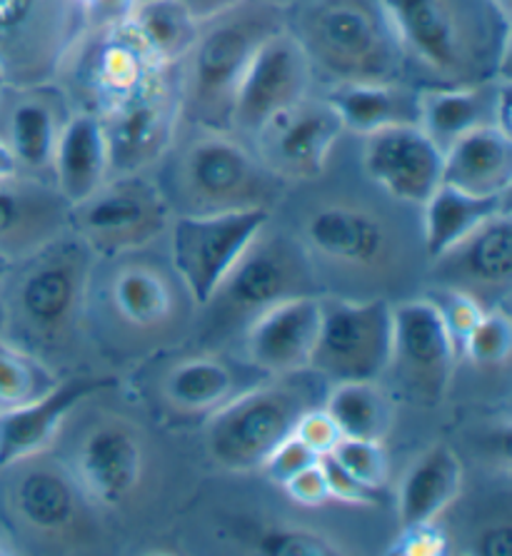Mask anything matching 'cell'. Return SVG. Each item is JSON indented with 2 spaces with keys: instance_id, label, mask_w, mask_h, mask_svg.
Masks as SVG:
<instances>
[{
  "instance_id": "1",
  "label": "cell",
  "mask_w": 512,
  "mask_h": 556,
  "mask_svg": "<svg viewBox=\"0 0 512 556\" xmlns=\"http://www.w3.org/2000/svg\"><path fill=\"white\" fill-rule=\"evenodd\" d=\"M396 33L405 80L458 88L510 75V23L492 0H380Z\"/></svg>"
},
{
  "instance_id": "2",
  "label": "cell",
  "mask_w": 512,
  "mask_h": 556,
  "mask_svg": "<svg viewBox=\"0 0 512 556\" xmlns=\"http://www.w3.org/2000/svg\"><path fill=\"white\" fill-rule=\"evenodd\" d=\"M98 257L68 227L30 255L15 260L3 302V334L46 359L61 357L78 342Z\"/></svg>"
},
{
  "instance_id": "3",
  "label": "cell",
  "mask_w": 512,
  "mask_h": 556,
  "mask_svg": "<svg viewBox=\"0 0 512 556\" xmlns=\"http://www.w3.org/2000/svg\"><path fill=\"white\" fill-rule=\"evenodd\" d=\"M155 182L173 215H213L267 207L285 182L260 163L255 150L230 130L180 123L171 150L155 165Z\"/></svg>"
},
{
  "instance_id": "4",
  "label": "cell",
  "mask_w": 512,
  "mask_h": 556,
  "mask_svg": "<svg viewBox=\"0 0 512 556\" xmlns=\"http://www.w3.org/2000/svg\"><path fill=\"white\" fill-rule=\"evenodd\" d=\"M283 15L323 88L408 83L405 61L380 0H296Z\"/></svg>"
},
{
  "instance_id": "5",
  "label": "cell",
  "mask_w": 512,
  "mask_h": 556,
  "mask_svg": "<svg viewBox=\"0 0 512 556\" xmlns=\"http://www.w3.org/2000/svg\"><path fill=\"white\" fill-rule=\"evenodd\" d=\"M285 25V15L260 0L200 23L198 38L178 65L180 117L200 128L228 130L233 98L255 48Z\"/></svg>"
},
{
  "instance_id": "6",
  "label": "cell",
  "mask_w": 512,
  "mask_h": 556,
  "mask_svg": "<svg viewBox=\"0 0 512 556\" xmlns=\"http://www.w3.org/2000/svg\"><path fill=\"white\" fill-rule=\"evenodd\" d=\"M327 379L313 369L265 377L205 417V452L215 467L235 475L258 471L288 440L303 412L323 404Z\"/></svg>"
},
{
  "instance_id": "7",
  "label": "cell",
  "mask_w": 512,
  "mask_h": 556,
  "mask_svg": "<svg viewBox=\"0 0 512 556\" xmlns=\"http://www.w3.org/2000/svg\"><path fill=\"white\" fill-rule=\"evenodd\" d=\"M271 225V223H267ZM267 225L250 242L203 307L205 332H242L267 307L298 294H317L313 263L303 242H292Z\"/></svg>"
},
{
  "instance_id": "8",
  "label": "cell",
  "mask_w": 512,
  "mask_h": 556,
  "mask_svg": "<svg viewBox=\"0 0 512 556\" xmlns=\"http://www.w3.org/2000/svg\"><path fill=\"white\" fill-rule=\"evenodd\" d=\"M86 30L75 0H0V80L11 90L55 86Z\"/></svg>"
},
{
  "instance_id": "9",
  "label": "cell",
  "mask_w": 512,
  "mask_h": 556,
  "mask_svg": "<svg viewBox=\"0 0 512 556\" xmlns=\"http://www.w3.org/2000/svg\"><path fill=\"white\" fill-rule=\"evenodd\" d=\"M161 65L142 43L130 21L100 25L83 33L55 86L68 98L73 111L103 117L153 78Z\"/></svg>"
},
{
  "instance_id": "10",
  "label": "cell",
  "mask_w": 512,
  "mask_h": 556,
  "mask_svg": "<svg viewBox=\"0 0 512 556\" xmlns=\"http://www.w3.org/2000/svg\"><path fill=\"white\" fill-rule=\"evenodd\" d=\"M171 220L173 210L153 173L111 175L93 195L68 207V230L98 260L136 255L163 238Z\"/></svg>"
},
{
  "instance_id": "11",
  "label": "cell",
  "mask_w": 512,
  "mask_h": 556,
  "mask_svg": "<svg viewBox=\"0 0 512 556\" xmlns=\"http://www.w3.org/2000/svg\"><path fill=\"white\" fill-rule=\"evenodd\" d=\"M273 210L248 207L213 215H173L167 225V255L175 277L198 309L213 298Z\"/></svg>"
},
{
  "instance_id": "12",
  "label": "cell",
  "mask_w": 512,
  "mask_h": 556,
  "mask_svg": "<svg viewBox=\"0 0 512 556\" xmlns=\"http://www.w3.org/2000/svg\"><path fill=\"white\" fill-rule=\"evenodd\" d=\"M392 305L385 298L348 300L321 294V330L310 369L327 384L380 379L388 372Z\"/></svg>"
},
{
  "instance_id": "13",
  "label": "cell",
  "mask_w": 512,
  "mask_h": 556,
  "mask_svg": "<svg viewBox=\"0 0 512 556\" xmlns=\"http://www.w3.org/2000/svg\"><path fill=\"white\" fill-rule=\"evenodd\" d=\"M0 471L8 475L5 507L18 532L46 544L73 542L86 532L90 500L68 465L40 452Z\"/></svg>"
},
{
  "instance_id": "14",
  "label": "cell",
  "mask_w": 512,
  "mask_h": 556,
  "mask_svg": "<svg viewBox=\"0 0 512 556\" xmlns=\"http://www.w3.org/2000/svg\"><path fill=\"white\" fill-rule=\"evenodd\" d=\"M111 175L153 173L183 123L178 67H163L103 117Z\"/></svg>"
},
{
  "instance_id": "15",
  "label": "cell",
  "mask_w": 512,
  "mask_h": 556,
  "mask_svg": "<svg viewBox=\"0 0 512 556\" xmlns=\"http://www.w3.org/2000/svg\"><path fill=\"white\" fill-rule=\"evenodd\" d=\"M315 90L317 80L313 65L296 36L283 25L271 33L250 58L238 90H235L228 130L250 146V140L275 115L313 96Z\"/></svg>"
},
{
  "instance_id": "16",
  "label": "cell",
  "mask_w": 512,
  "mask_h": 556,
  "mask_svg": "<svg viewBox=\"0 0 512 556\" xmlns=\"http://www.w3.org/2000/svg\"><path fill=\"white\" fill-rule=\"evenodd\" d=\"M342 135L346 130L340 117L323 92L315 90L313 96L275 115L250 140V148L275 178L285 185H298L323 178Z\"/></svg>"
},
{
  "instance_id": "17",
  "label": "cell",
  "mask_w": 512,
  "mask_h": 556,
  "mask_svg": "<svg viewBox=\"0 0 512 556\" xmlns=\"http://www.w3.org/2000/svg\"><path fill=\"white\" fill-rule=\"evenodd\" d=\"M103 275V309L125 334L142 340H163L180 325L183 302L188 298L171 265L150 263L142 257H111Z\"/></svg>"
},
{
  "instance_id": "18",
  "label": "cell",
  "mask_w": 512,
  "mask_h": 556,
  "mask_svg": "<svg viewBox=\"0 0 512 556\" xmlns=\"http://www.w3.org/2000/svg\"><path fill=\"white\" fill-rule=\"evenodd\" d=\"M455 342L430 298L392 305V340L388 369L415 400L438 404L458 365Z\"/></svg>"
},
{
  "instance_id": "19",
  "label": "cell",
  "mask_w": 512,
  "mask_h": 556,
  "mask_svg": "<svg viewBox=\"0 0 512 556\" xmlns=\"http://www.w3.org/2000/svg\"><path fill=\"white\" fill-rule=\"evenodd\" d=\"M68 467L90 504L123 507L146 477V440L128 419L100 417L80 434Z\"/></svg>"
},
{
  "instance_id": "20",
  "label": "cell",
  "mask_w": 512,
  "mask_h": 556,
  "mask_svg": "<svg viewBox=\"0 0 512 556\" xmlns=\"http://www.w3.org/2000/svg\"><path fill=\"white\" fill-rule=\"evenodd\" d=\"M442 148L420 123H400L363 138L360 165L385 195L423 207L442 182Z\"/></svg>"
},
{
  "instance_id": "21",
  "label": "cell",
  "mask_w": 512,
  "mask_h": 556,
  "mask_svg": "<svg viewBox=\"0 0 512 556\" xmlns=\"http://www.w3.org/2000/svg\"><path fill=\"white\" fill-rule=\"evenodd\" d=\"M433 277L442 288L475 298L485 307L508 300L512 280V215L500 210L473 232L433 260Z\"/></svg>"
},
{
  "instance_id": "22",
  "label": "cell",
  "mask_w": 512,
  "mask_h": 556,
  "mask_svg": "<svg viewBox=\"0 0 512 556\" xmlns=\"http://www.w3.org/2000/svg\"><path fill=\"white\" fill-rule=\"evenodd\" d=\"M317 330H321V294H298L283 300L242 330V352L258 372L280 377L310 369Z\"/></svg>"
},
{
  "instance_id": "23",
  "label": "cell",
  "mask_w": 512,
  "mask_h": 556,
  "mask_svg": "<svg viewBox=\"0 0 512 556\" xmlns=\"http://www.w3.org/2000/svg\"><path fill=\"white\" fill-rule=\"evenodd\" d=\"M303 248L310 257L350 269H373L390 252V232L380 215L358 202H325L305 217Z\"/></svg>"
},
{
  "instance_id": "24",
  "label": "cell",
  "mask_w": 512,
  "mask_h": 556,
  "mask_svg": "<svg viewBox=\"0 0 512 556\" xmlns=\"http://www.w3.org/2000/svg\"><path fill=\"white\" fill-rule=\"evenodd\" d=\"M111 384L100 377L61 379L53 390L23 407L0 412V469L33 454L48 452L80 402Z\"/></svg>"
},
{
  "instance_id": "25",
  "label": "cell",
  "mask_w": 512,
  "mask_h": 556,
  "mask_svg": "<svg viewBox=\"0 0 512 556\" xmlns=\"http://www.w3.org/2000/svg\"><path fill=\"white\" fill-rule=\"evenodd\" d=\"M260 379H265V375L258 372L250 362L198 352L167 367L158 382V392L173 415L208 417Z\"/></svg>"
},
{
  "instance_id": "26",
  "label": "cell",
  "mask_w": 512,
  "mask_h": 556,
  "mask_svg": "<svg viewBox=\"0 0 512 556\" xmlns=\"http://www.w3.org/2000/svg\"><path fill=\"white\" fill-rule=\"evenodd\" d=\"M510 105V75H498L475 86L423 88L417 123L445 150L450 142L483 125H498L512 132Z\"/></svg>"
},
{
  "instance_id": "27",
  "label": "cell",
  "mask_w": 512,
  "mask_h": 556,
  "mask_svg": "<svg viewBox=\"0 0 512 556\" xmlns=\"http://www.w3.org/2000/svg\"><path fill=\"white\" fill-rule=\"evenodd\" d=\"M68 227V202L55 185L36 175L0 182V252L21 260Z\"/></svg>"
},
{
  "instance_id": "28",
  "label": "cell",
  "mask_w": 512,
  "mask_h": 556,
  "mask_svg": "<svg viewBox=\"0 0 512 556\" xmlns=\"http://www.w3.org/2000/svg\"><path fill=\"white\" fill-rule=\"evenodd\" d=\"M13 92L18 100L8 113V148L18 160L21 173L50 180L55 142L73 108L58 86Z\"/></svg>"
},
{
  "instance_id": "29",
  "label": "cell",
  "mask_w": 512,
  "mask_h": 556,
  "mask_svg": "<svg viewBox=\"0 0 512 556\" xmlns=\"http://www.w3.org/2000/svg\"><path fill=\"white\" fill-rule=\"evenodd\" d=\"M108 178H111V153H108L103 121L96 113L73 111L55 142L50 182L71 207L93 195Z\"/></svg>"
},
{
  "instance_id": "30",
  "label": "cell",
  "mask_w": 512,
  "mask_h": 556,
  "mask_svg": "<svg viewBox=\"0 0 512 556\" xmlns=\"http://www.w3.org/2000/svg\"><path fill=\"white\" fill-rule=\"evenodd\" d=\"M442 182L470 195L505 198L512 188V132L483 125L442 150Z\"/></svg>"
},
{
  "instance_id": "31",
  "label": "cell",
  "mask_w": 512,
  "mask_h": 556,
  "mask_svg": "<svg viewBox=\"0 0 512 556\" xmlns=\"http://www.w3.org/2000/svg\"><path fill=\"white\" fill-rule=\"evenodd\" d=\"M342 130L365 138L388 125L417 123L420 90L410 83H346L323 88Z\"/></svg>"
},
{
  "instance_id": "32",
  "label": "cell",
  "mask_w": 512,
  "mask_h": 556,
  "mask_svg": "<svg viewBox=\"0 0 512 556\" xmlns=\"http://www.w3.org/2000/svg\"><path fill=\"white\" fill-rule=\"evenodd\" d=\"M463 490V465L448 444H433L408 467L398 486V525L433 521Z\"/></svg>"
},
{
  "instance_id": "33",
  "label": "cell",
  "mask_w": 512,
  "mask_h": 556,
  "mask_svg": "<svg viewBox=\"0 0 512 556\" xmlns=\"http://www.w3.org/2000/svg\"><path fill=\"white\" fill-rule=\"evenodd\" d=\"M505 207L508 195L480 198L440 182L438 190L423 205V238L427 257L435 260L442 255L445 250H450L465 235L473 232L477 225H483L488 217Z\"/></svg>"
},
{
  "instance_id": "34",
  "label": "cell",
  "mask_w": 512,
  "mask_h": 556,
  "mask_svg": "<svg viewBox=\"0 0 512 556\" xmlns=\"http://www.w3.org/2000/svg\"><path fill=\"white\" fill-rule=\"evenodd\" d=\"M323 407L330 412L342 437L350 440L383 442L392 425V400L377 384V379L330 384Z\"/></svg>"
},
{
  "instance_id": "35",
  "label": "cell",
  "mask_w": 512,
  "mask_h": 556,
  "mask_svg": "<svg viewBox=\"0 0 512 556\" xmlns=\"http://www.w3.org/2000/svg\"><path fill=\"white\" fill-rule=\"evenodd\" d=\"M128 21L146 48L153 53L155 61L167 67H178L186 61L200 28V23L192 18L178 0H148V3H138L133 8Z\"/></svg>"
},
{
  "instance_id": "36",
  "label": "cell",
  "mask_w": 512,
  "mask_h": 556,
  "mask_svg": "<svg viewBox=\"0 0 512 556\" xmlns=\"http://www.w3.org/2000/svg\"><path fill=\"white\" fill-rule=\"evenodd\" d=\"M61 379L46 359L23 350L0 332V412L40 400Z\"/></svg>"
},
{
  "instance_id": "37",
  "label": "cell",
  "mask_w": 512,
  "mask_h": 556,
  "mask_svg": "<svg viewBox=\"0 0 512 556\" xmlns=\"http://www.w3.org/2000/svg\"><path fill=\"white\" fill-rule=\"evenodd\" d=\"M512 352V323L508 309L495 305L485 309L480 323L473 327L463 344V352L477 367H502L508 365Z\"/></svg>"
},
{
  "instance_id": "38",
  "label": "cell",
  "mask_w": 512,
  "mask_h": 556,
  "mask_svg": "<svg viewBox=\"0 0 512 556\" xmlns=\"http://www.w3.org/2000/svg\"><path fill=\"white\" fill-rule=\"evenodd\" d=\"M250 549L260 556H335L346 549L317 529L265 527L250 539Z\"/></svg>"
},
{
  "instance_id": "39",
  "label": "cell",
  "mask_w": 512,
  "mask_h": 556,
  "mask_svg": "<svg viewBox=\"0 0 512 556\" xmlns=\"http://www.w3.org/2000/svg\"><path fill=\"white\" fill-rule=\"evenodd\" d=\"M330 454L340 462L342 469H348L360 484L367 486V490L380 492L383 486L388 484L390 465L383 442L350 440V437H342Z\"/></svg>"
},
{
  "instance_id": "40",
  "label": "cell",
  "mask_w": 512,
  "mask_h": 556,
  "mask_svg": "<svg viewBox=\"0 0 512 556\" xmlns=\"http://www.w3.org/2000/svg\"><path fill=\"white\" fill-rule=\"evenodd\" d=\"M430 300L435 302V307H438L442 323L448 327V332L452 337V342H455V350L460 355L467 334L473 332V327L477 323H480V317L485 315V309L488 307L480 305L475 298H470V294L452 288H442V285H438V288L433 290Z\"/></svg>"
},
{
  "instance_id": "41",
  "label": "cell",
  "mask_w": 512,
  "mask_h": 556,
  "mask_svg": "<svg viewBox=\"0 0 512 556\" xmlns=\"http://www.w3.org/2000/svg\"><path fill=\"white\" fill-rule=\"evenodd\" d=\"M388 554L396 556H445L450 554V539L433 521L400 527L398 536L388 546Z\"/></svg>"
},
{
  "instance_id": "42",
  "label": "cell",
  "mask_w": 512,
  "mask_h": 556,
  "mask_svg": "<svg viewBox=\"0 0 512 556\" xmlns=\"http://www.w3.org/2000/svg\"><path fill=\"white\" fill-rule=\"evenodd\" d=\"M292 437L303 442L315 457H325V454H330L335 446H338V442L342 440V432L340 427L335 425L330 412H327L323 404H317V407H310L300 415L296 429H292Z\"/></svg>"
},
{
  "instance_id": "43",
  "label": "cell",
  "mask_w": 512,
  "mask_h": 556,
  "mask_svg": "<svg viewBox=\"0 0 512 556\" xmlns=\"http://www.w3.org/2000/svg\"><path fill=\"white\" fill-rule=\"evenodd\" d=\"M321 457H315L313 452L308 450V446L296 440V437H288V440H283L275 450L267 454V459L263 462V467L258 471H263V475L271 479L273 484L283 486L285 482H290L292 477L300 475V471L313 467L315 462Z\"/></svg>"
},
{
  "instance_id": "44",
  "label": "cell",
  "mask_w": 512,
  "mask_h": 556,
  "mask_svg": "<svg viewBox=\"0 0 512 556\" xmlns=\"http://www.w3.org/2000/svg\"><path fill=\"white\" fill-rule=\"evenodd\" d=\"M317 462H321V469L325 475L330 502L335 500L340 504H352V507H367V504L375 502L377 492L367 490L365 484H360L348 469L340 467V462L335 459L333 454H325V457H321Z\"/></svg>"
},
{
  "instance_id": "45",
  "label": "cell",
  "mask_w": 512,
  "mask_h": 556,
  "mask_svg": "<svg viewBox=\"0 0 512 556\" xmlns=\"http://www.w3.org/2000/svg\"><path fill=\"white\" fill-rule=\"evenodd\" d=\"M283 490L292 502L300 504V507L313 509L330 502V492H327V482L321 469V462H315L313 467L303 469L300 475L292 477L290 482H285Z\"/></svg>"
},
{
  "instance_id": "46",
  "label": "cell",
  "mask_w": 512,
  "mask_h": 556,
  "mask_svg": "<svg viewBox=\"0 0 512 556\" xmlns=\"http://www.w3.org/2000/svg\"><path fill=\"white\" fill-rule=\"evenodd\" d=\"M470 554L475 556H512V527L508 519L492 521L475 534Z\"/></svg>"
},
{
  "instance_id": "47",
  "label": "cell",
  "mask_w": 512,
  "mask_h": 556,
  "mask_svg": "<svg viewBox=\"0 0 512 556\" xmlns=\"http://www.w3.org/2000/svg\"><path fill=\"white\" fill-rule=\"evenodd\" d=\"M178 3L186 8L198 23H205V21L217 18V15L233 11V8L246 3V0H178Z\"/></svg>"
},
{
  "instance_id": "48",
  "label": "cell",
  "mask_w": 512,
  "mask_h": 556,
  "mask_svg": "<svg viewBox=\"0 0 512 556\" xmlns=\"http://www.w3.org/2000/svg\"><path fill=\"white\" fill-rule=\"evenodd\" d=\"M15 175H21L18 160H15L13 150L8 148V142L0 140V182L15 178Z\"/></svg>"
},
{
  "instance_id": "49",
  "label": "cell",
  "mask_w": 512,
  "mask_h": 556,
  "mask_svg": "<svg viewBox=\"0 0 512 556\" xmlns=\"http://www.w3.org/2000/svg\"><path fill=\"white\" fill-rule=\"evenodd\" d=\"M13 267H15V260L11 255H5V252H0V290L5 288V282H8V277H11Z\"/></svg>"
},
{
  "instance_id": "50",
  "label": "cell",
  "mask_w": 512,
  "mask_h": 556,
  "mask_svg": "<svg viewBox=\"0 0 512 556\" xmlns=\"http://www.w3.org/2000/svg\"><path fill=\"white\" fill-rule=\"evenodd\" d=\"M260 3H265V5H271V8H278V11H288V8L296 3V0H260Z\"/></svg>"
},
{
  "instance_id": "51",
  "label": "cell",
  "mask_w": 512,
  "mask_h": 556,
  "mask_svg": "<svg viewBox=\"0 0 512 556\" xmlns=\"http://www.w3.org/2000/svg\"><path fill=\"white\" fill-rule=\"evenodd\" d=\"M492 3H495V5H498L502 13H508V15H510V18H512V0H492Z\"/></svg>"
},
{
  "instance_id": "52",
  "label": "cell",
  "mask_w": 512,
  "mask_h": 556,
  "mask_svg": "<svg viewBox=\"0 0 512 556\" xmlns=\"http://www.w3.org/2000/svg\"><path fill=\"white\" fill-rule=\"evenodd\" d=\"M15 552H18V549H15V546H8L3 539H0V556H11Z\"/></svg>"
},
{
  "instance_id": "53",
  "label": "cell",
  "mask_w": 512,
  "mask_h": 556,
  "mask_svg": "<svg viewBox=\"0 0 512 556\" xmlns=\"http://www.w3.org/2000/svg\"><path fill=\"white\" fill-rule=\"evenodd\" d=\"M5 327V309H3V302H0V332H3Z\"/></svg>"
},
{
  "instance_id": "54",
  "label": "cell",
  "mask_w": 512,
  "mask_h": 556,
  "mask_svg": "<svg viewBox=\"0 0 512 556\" xmlns=\"http://www.w3.org/2000/svg\"><path fill=\"white\" fill-rule=\"evenodd\" d=\"M75 3H80L83 8H86V13H88V8H90V5H93V3H96V0H75Z\"/></svg>"
},
{
  "instance_id": "55",
  "label": "cell",
  "mask_w": 512,
  "mask_h": 556,
  "mask_svg": "<svg viewBox=\"0 0 512 556\" xmlns=\"http://www.w3.org/2000/svg\"><path fill=\"white\" fill-rule=\"evenodd\" d=\"M3 92H5V83L0 80V103H3Z\"/></svg>"
},
{
  "instance_id": "56",
  "label": "cell",
  "mask_w": 512,
  "mask_h": 556,
  "mask_svg": "<svg viewBox=\"0 0 512 556\" xmlns=\"http://www.w3.org/2000/svg\"><path fill=\"white\" fill-rule=\"evenodd\" d=\"M138 3H148V0H136V5H138Z\"/></svg>"
}]
</instances>
